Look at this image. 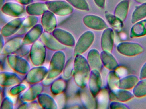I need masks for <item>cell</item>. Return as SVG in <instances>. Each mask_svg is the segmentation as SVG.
<instances>
[{
    "label": "cell",
    "mask_w": 146,
    "mask_h": 109,
    "mask_svg": "<svg viewBox=\"0 0 146 109\" xmlns=\"http://www.w3.org/2000/svg\"><path fill=\"white\" fill-rule=\"evenodd\" d=\"M87 61L90 68L92 70L100 71L102 68V61L100 55L98 50L92 49L89 51L88 55Z\"/></svg>",
    "instance_id": "21"
},
{
    "label": "cell",
    "mask_w": 146,
    "mask_h": 109,
    "mask_svg": "<svg viewBox=\"0 0 146 109\" xmlns=\"http://www.w3.org/2000/svg\"><path fill=\"white\" fill-rule=\"evenodd\" d=\"M43 15L42 23L43 28L48 32L53 31L56 26V19L54 15L49 12H46Z\"/></svg>",
    "instance_id": "23"
},
{
    "label": "cell",
    "mask_w": 146,
    "mask_h": 109,
    "mask_svg": "<svg viewBox=\"0 0 146 109\" xmlns=\"http://www.w3.org/2000/svg\"><path fill=\"white\" fill-rule=\"evenodd\" d=\"M88 87L91 94L96 96L101 90L102 81L99 71L92 70L88 81Z\"/></svg>",
    "instance_id": "13"
},
{
    "label": "cell",
    "mask_w": 146,
    "mask_h": 109,
    "mask_svg": "<svg viewBox=\"0 0 146 109\" xmlns=\"http://www.w3.org/2000/svg\"><path fill=\"white\" fill-rule=\"evenodd\" d=\"M23 36L17 35L5 42L1 54L3 55L14 54L23 45Z\"/></svg>",
    "instance_id": "11"
},
{
    "label": "cell",
    "mask_w": 146,
    "mask_h": 109,
    "mask_svg": "<svg viewBox=\"0 0 146 109\" xmlns=\"http://www.w3.org/2000/svg\"><path fill=\"white\" fill-rule=\"evenodd\" d=\"M110 108L111 109H128V107L123 102H119L112 101L110 104Z\"/></svg>",
    "instance_id": "43"
},
{
    "label": "cell",
    "mask_w": 146,
    "mask_h": 109,
    "mask_svg": "<svg viewBox=\"0 0 146 109\" xmlns=\"http://www.w3.org/2000/svg\"><path fill=\"white\" fill-rule=\"evenodd\" d=\"M146 35V19L140 20L134 24L131 29V38L141 37Z\"/></svg>",
    "instance_id": "24"
},
{
    "label": "cell",
    "mask_w": 146,
    "mask_h": 109,
    "mask_svg": "<svg viewBox=\"0 0 146 109\" xmlns=\"http://www.w3.org/2000/svg\"><path fill=\"white\" fill-rule=\"evenodd\" d=\"M46 49L44 44L38 40L31 45L30 57L31 62L35 66L42 65L45 60Z\"/></svg>",
    "instance_id": "4"
},
{
    "label": "cell",
    "mask_w": 146,
    "mask_h": 109,
    "mask_svg": "<svg viewBox=\"0 0 146 109\" xmlns=\"http://www.w3.org/2000/svg\"><path fill=\"white\" fill-rule=\"evenodd\" d=\"M42 91V86L40 84H33L28 89L20 94L19 100L22 102L34 101L41 94Z\"/></svg>",
    "instance_id": "12"
},
{
    "label": "cell",
    "mask_w": 146,
    "mask_h": 109,
    "mask_svg": "<svg viewBox=\"0 0 146 109\" xmlns=\"http://www.w3.org/2000/svg\"><path fill=\"white\" fill-rule=\"evenodd\" d=\"M115 33L111 28H107L102 34L101 45L103 51L111 52L113 50L115 40Z\"/></svg>",
    "instance_id": "15"
},
{
    "label": "cell",
    "mask_w": 146,
    "mask_h": 109,
    "mask_svg": "<svg viewBox=\"0 0 146 109\" xmlns=\"http://www.w3.org/2000/svg\"><path fill=\"white\" fill-rule=\"evenodd\" d=\"M54 31L53 36L62 45L68 47L75 45L74 38L71 33L61 29H56Z\"/></svg>",
    "instance_id": "17"
},
{
    "label": "cell",
    "mask_w": 146,
    "mask_h": 109,
    "mask_svg": "<svg viewBox=\"0 0 146 109\" xmlns=\"http://www.w3.org/2000/svg\"><path fill=\"white\" fill-rule=\"evenodd\" d=\"M65 61L66 56L64 53L60 50L57 51L51 59L46 80L53 79L60 74L64 68Z\"/></svg>",
    "instance_id": "2"
},
{
    "label": "cell",
    "mask_w": 146,
    "mask_h": 109,
    "mask_svg": "<svg viewBox=\"0 0 146 109\" xmlns=\"http://www.w3.org/2000/svg\"><path fill=\"white\" fill-rule=\"evenodd\" d=\"M120 79L114 70L110 71L109 73L107 78V82L108 86L111 91L119 88Z\"/></svg>",
    "instance_id": "34"
},
{
    "label": "cell",
    "mask_w": 146,
    "mask_h": 109,
    "mask_svg": "<svg viewBox=\"0 0 146 109\" xmlns=\"http://www.w3.org/2000/svg\"><path fill=\"white\" fill-rule=\"evenodd\" d=\"M98 96V104L99 108L105 109L108 107L110 100V96L108 91L104 89L100 90Z\"/></svg>",
    "instance_id": "32"
},
{
    "label": "cell",
    "mask_w": 146,
    "mask_h": 109,
    "mask_svg": "<svg viewBox=\"0 0 146 109\" xmlns=\"http://www.w3.org/2000/svg\"><path fill=\"white\" fill-rule=\"evenodd\" d=\"M90 73V67L86 59L81 55L76 56L73 73L77 85L84 88L88 82Z\"/></svg>",
    "instance_id": "1"
},
{
    "label": "cell",
    "mask_w": 146,
    "mask_h": 109,
    "mask_svg": "<svg viewBox=\"0 0 146 109\" xmlns=\"http://www.w3.org/2000/svg\"><path fill=\"white\" fill-rule=\"evenodd\" d=\"M94 34L92 32H86L79 38L75 44L74 55V56L81 55L91 47L94 41Z\"/></svg>",
    "instance_id": "6"
},
{
    "label": "cell",
    "mask_w": 146,
    "mask_h": 109,
    "mask_svg": "<svg viewBox=\"0 0 146 109\" xmlns=\"http://www.w3.org/2000/svg\"><path fill=\"white\" fill-rule=\"evenodd\" d=\"M106 18L110 24L115 30L120 31L123 27V21L115 15L110 13L106 14Z\"/></svg>",
    "instance_id": "35"
},
{
    "label": "cell",
    "mask_w": 146,
    "mask_h": 109,
    "mask_svg": "<svg viewBox=\"0 0 146 109\" xmlns=\"http://www.w3.org/2000/svg\"><path fill=\"white\" fill-rule=\"evenodd\" d=\"M40 39L45 47L51 50L60 51L65 48L64 45L61 44L54 36L48 32L42 33Z\"/></svg>",
    "instance_id": "14"
},
{
    "label": "cell",
    "mask_w": 146,
    "mask_h": 109,
    "mask_svg": "<svg viewBox=\"0 0 146 109\" xmlns=\"http://www.w3.org/2000/svg\"><path fill=\"white\" fill-rule=\"evenodd\" d=\"M146 62L144 63L141 69L139 74V79H146Z\"/></svg>",
    "instance_id": "45"
},
{
    "label": "cell",
    "mask_w": 146,
    "mask_h": 109,
    "mask_svg": "<svg viewBox=\"0 0 146 109\" xmlns=\"http://www.w3.org/2000/svg\"><path fill=\"white\" fill-rule=\"evenodd\" d=\"M135 1L141 3H146V0H135Z\"/></svg>",
    "instance_id": "49"
},
{
    "label": "cell",
    "mask_w": 146,
    "mask_h": 109,
    "mask_svg": "<svg viewBox=\"0 0 146 109\" xmlns=\"http://www.w3.org/2000/svg\"><path fill=\"white\" fill-rule=\"evenodd\" d=\"M48 70L44 67L36 66L30 69L26 74L25 80L28 84H37L41 82L48 75Z\"/></svg>",
    "instance_id": "9"
},
{
    "label": "cell",
    "mask_w": 146,
    "mask_h": 109,
    "mask_svg": "<svg viewBox=\"0 0 146 109\" xmlns=\"http://www.w3.org/2000/svg\"><path fill=\"white\" fill-rule=\"evenodd\" d=\"M30 45L23 44L22 47L14 54L21 57L26 55L28 53H30L31 46Z\"/></svg>",
    "instance_id": "41"
},
{
    "label": "cell",
    "mask_w": 146,
    "mask_h": 109,
    "mask_svg": "<svg viewBox=\"0 0 146 109\" xmlns=\"http://www.w3.org/2000/svg\"><path fill=\"white\" fill-rule=\"evenodd\" d=\"M146 17V3H141L137 7L132 14L131 22L134 24L144 19Z\"/></svg>",
    "instance_id": "30"
},
{
    "label": "cell",
    "mask_w": 146,
    "mask_h": 109,
    "mask_svg": "<svg viewBox=\"0 0 146 109\" xmlns=\"http://www.w3.org/2000/svg\"><path fill=\"white\" fill-rule=\"evenodd\" d=\"M74 61L71 59L67 63L64 72V75L66 78H68L71 76L74 69Z\"/></svg>",
    "instance_id": "40"
},
{
    "label": "cell",
    "mask_w": 146,
    "mask_h": 109,
    "mask_svg": "<svg viewBox=\"0 0 146 109\" xmlns=\"http://www.w3.org/2000/svg\"><path fill=\"white\" fill-rule=\"evenodd\" d=\"M25 17L14 18L1 28V35L4 38L12 36L17 34L21 28Z\"/></svg>",
    "instance_id": "8"
},
{
    "label": "cell",
    "mask_w": 146,
    "mask_h": 109,
    "mask_svg": "<svg viewBox=\"0 0 146 109\" xmlns=\"http://www.w3.org/2000/svg\"><path fill=\"white\" fill-rule=\"evenodd\" d=\"M21 77L16 73L9 71L0 72V85L3 87H11L22 83Z\"/></svg>",
    "instance_id": "10"
},
{
    "label": "cell",
    "mask_w": 146,
    "mask_h": 109,
    "mask_svg": "<svg viewBox=\"0 0 146 109\" xmlns=\"http://www.w3.org/2000/svg\"><path fill=\"white\" fill-rule=\"evenodd\" d=\"M81 94V98L83 104L88 108H94L96 104L94 97L90 91L85 90Z\"/></svg>",
    "instance_id": "33"
},
{
    "label": "cell",
    "mask_w": 146,
    "mask_h": 109,
    "mask_svg": "<svg viewBox=\"0 0 146 109\" xmlns=\"http://www.w3.org/2000/svg\"><path fill=\"white\" fill-rule=\"evenodd\" d=\"M115 70L117 74L120 78H121V77H122L123 78V77L126 76V75H127V69L123 67H118Z\"/></svg>",
    "instance_id": "44"
},
{
    "label": "cell",
    "mask_w": 146,
    "mask_h": 109,
    "mask_svg": "<svg viewBox=\"0 0 146 109\" xmlns=\"http://www.w3.org/2000/svg\"><path fill=\"white\" fill-rule=\"evenodd\" d=\"M102 63L111 71L115 70L118 67V63L115 57L111 52L103 51L100 54Z\"/></svg>",
    "instance_id": "22"
},
{
    "label": "cell",
    "mask_w": 146,
    "mask_h": 109,
    "mask_svg": "<svg viewBox=\"0 0 146 109\" xmlns=\"http://www.w3.org/2000/svg\"><path fill=\"white\" fill-rule=\"evenodd\" d=\"M4 37L0 35V55L1 54L5 45V42Z\"/></svg>",
    "instance_id": "46"
},
{
    "label": "cell",
    "mask_w": 146,
    "mask_h": 109,
    "mask_svg": "<svg viewBox=\"0 0 146 109\" xmlns=\"http://www.w3.org/2000/svg\"><path fill=\"white\" fill-rule=\"evenodd\" d=\"M69 2L72 3V4L74 5L76 8L79 9H84V10H87V4L85 3L84 0H68Z\"/></svg>",
    "instance_id": "39"
},
{
    "label": "cell",
    "mask_w": 146,
    "mask_h": 109,
    "mask_svg": "<svg viewBox=\"0 0 146 109\" xmlns=\"http://www.w3.org/2000/svg\"><path fill=\"white\" fill-rule=\"evenodd\" d=\"M84 24L88 28L96 30H100L108 27L104 21L98 16L88 15L84 19Z\"/></svg>",
    "instance_id": "19"
},
{
    "label": "cell",
    "mask_w": 146,
    "mask_h": 109,
    "mask_svg": "<svg viewBox=\"0 0 146 109\" xmlns=\"http://www.w3.org/2000/svg\"><path fill=\"white\" fill-rule=\"evenodd\" d=\"M15 2L22 5H28L32 3L33 0H15Z\"/></svg>",
    "instance_id": "47"
},
{
    "label": "cell",
    "mask_w": 146,
    "mask_h": 109,
    "mask_svg": "<svg viewBox=\"0 0 146 109\" xmlns=\"http://www.w3.org/2000/svg\"><path fill=\"white\" fill-rule=\"evenodd\" d=\"M110 99L111 101L126 102L133 98V94L129 90L118 88L109 93Z\"/></svg>",
    "instance_id": "18"
},
{
    "label": "cell",
    "mask_w": 146,
    "mask_h": 109,
    "mask_svg": "<svg viewBox=\"0 0 146 109\" xmlns=\"http://www.w3.org/2000/svg\"><path fill=\"white\" fill-rule=\"evenodd\" d=\"M3 92L2 87L0 85V95H1Z\"/></svg>",
    "instance_id": "50"
},
{
    "label": "cell",
    "mask_w": 146,
    "mask_h": 109,
    "mask_svg": "<svg viewBox=\"0 0 146 109\" xmlns=\"http://www.w3.org/2000/svg\"><path fill=\"white\" fill-rule=\"evenodd\" d=\"M129 5L128 0H123L121 2L116 8L115 15L122 21L125 20L127 16Z\"/></svg>",
    "instance_id": "27"
},
{
    "label": "cell",
    "mask_w": 146,
    "mask_h": 109,
    "mask_svg": "<svg viewBox=\"0 0 146 109\" xmlns=\"http://www.w3.org/2000/svg\"><path fill=\"white\" fill-rule=\"evenodd\" d=\"M14 107V103L13 99L10 97L7 96L2 99L0 109H13Z\"/></svg>",
    "instance_id": "38"
},
{
    "label": "cell",
    "mask_w": 146,
    "mask_h": 109,
    "mask_svg": "<svg viewBox=\"0 0 146 109\" xmlns=\"http://www.w3.org/2000/svg\"><path fill=\"white\" fill-rule=\"evenodd\" d=\"M48 7L52 12L59 15H65L71 13L72 11L70 5L62 2H52L48 4Z\"/></svg>",
    "instance_id": "20"
},
{
    "label": "cell",
    "mask_w": 146,
    "mask_h": 109,
    "mask_svg": "<svg viewBox=\"0 0 146 109\" xmlns=\"http://www.w3.org/2000/svg\"><path fill=\"white\" fill-rule=\"evenodd\" d=\"M43 28L40 24H36L23 36V44L31 45L38 41L42 34Z\"/></svg>",
    "instance_id": "16"
},
{
    "label": "cell",
    "mask_w": 146,
    "mask_h": 109,
    "mask_svg": "<svg viewBox=\"0 0 146 109\" xmlns=\"http://www.w3.org/2000/svg\"><path fill=\"white\" fill-rule=\"evenodd\" d=\"M38 20V19L36 16L29 15L25 18L21 28L17 33V35L23 36L25 35L30 29L36 24Z\"/></svg>",
    "instance_id": "26"
},
{
    "label": "cell",
    "mask_w": 146,
    "mask_h": 109,
    "mask_svg": "<svg viewBox=\"0 0 146 109\" xmlns=\"http://www.w3.org/2000/svg\"><path fill=\"white\" fill-rule=\"evenodd\" d=\"M5 3V0H0V10Z\"/></svg>",
    "instance_id": "48"
},
{
    "label": "cell",
    "mask_w": 146,
    "mask_h": 109,
    "mask_svg": "<svg viewBox=\"0 0 146 109\" xmlns=\"http://www.w3.org/2000/svg\"><path fill=\"white\" fill-rule=\"evenodd\" d=\"M27 88V86L25 84L22 83L17 84L11 87V89L9 91V95L12 96H15L21 94L26 90Z\"/></svg>",
    "instance_id": "37"
},
{
    "label": "cell",
    "mask_w": 146,
    "mask_h": 109,
    "mask_svg": "<svg viewBox=\"0 0 146 109\" xmlns=\"http://www.w3.org/2000/svg\"><path fill=\"white\" fill-rule=\"evenodd\" d=\"M7 60L9 67L17 73L26 75L31 69L29 62L23 57L11 54L7 55Z\"/></svg>",
    "instance_id": "3"
},
{
    "label": "cell",
    "mask_w": 146,
    "mask_h": 109,
    "mask_svg": "<svg viewBox=\"0 0 146 109\" xmlns=\"http://www.w3.org/2000/svg\"><path fill=\"white\" fill-rule=\"evenodd\" d=\"M1 34V28H0V35Z\"/></svg>",
    "instance_id": "52"
},
{
    "label": "cell",
    "mask_w": 146,
    "mask_h": 109,
    "mask_svg": "<svg viewBox=\"0 0 146 109\" xmlns=\"http://www.w3.org/2000/svg\"><path fill=\"white\" fill-rule=\"evenodd\" d=\"M2 98L1 95H0V108H1V104L2 101Z\"/></svg>",
    "instance_id": "51"
},
{
    "label": "cell",
    "mask_w": 146,
    "mask_h": 109,
    "mask_svg": "<svg viewBox=\"0 0 146 109\" xmlns=\"http://www.w3.org/2000/svg\"><path fill=\"white\" fill-rule=\"evenodd\" d=\"M66 87V83L63 80L59 79L56 81L52 84L51 87V91L52 93L55 95L60 94L65 90Z\"/></svg>",
    "instance_id": "36"
},
{
    "label": "cell",
    "mask_w": 146,
    "mask_h": 109,
    "mask_svg": "<svg viewBox=\"0 0 146 109\" xmlns=\"http://www.w3.org/2000/svg\"><path fill=\"white\" fill-rule=\"evenodd\" d=\"M1 10L5 15L14 18L22 17L26 12L24 5L16 2H5Z\"/></svg>",
    "instance_id": "7"
},
{
    "label": "cell",
    "mask_w": 146,
    "mask_h": 109,
    "mask_svg": "<svg viewBox=\"0 0 146 109\" xmlns=\"http://www.w3.org/2000/svg\"><path fill=\"white\" fill-rule=\"evenodd\" d=\"M38 103L43 108H57L55 101L49 95L45 94H40L38 97Z\"/></svg>",
    "instance_id": "29"
},
{
    "label": "cell",
    "mask_w": 146,
    "mask_h": 109,
    "mask_svg": "<svg viewBox=\"0 0 146 109\" xmlns=\"http://www.w3.org/2000/svg\"><path fill=\"white\" fill-rule=\"evenodd\" d=\"M139 80V78L136 75H126L120 79L119 88L127 90L133 89Z\"/></svg>",
    "instance_id": "25"
},
{
    "label": "cell",
    "mask_w": 146,
    "mask_h": 109,
    "mask_svg": "<svg viewBox=\"0 0 146 109\" xmlns=\"http://www.w3.org/2000/svg\"><path fill=\"white\" fill-rule=\"evenodd\" d=\"M118 53L127 57H134L142 54L144 50L138 43L123 42L120 43L117 47Z\"/></svg>",
    "instance_id": "5"
},
{
    "label": "cell",
    "mask_w": 146,
    "mask_h": 109,
    "mask_svg": "<svg viewBox=\"0 0 146 109\" xmlns=\"http://www.w3.org/2000/svg\"><path fill=\"white\" fill-rule=\"evenodd\" d=\"M134 96L139 98L146 96V78L141 79L133 88Z\"/></svg>",
    "instance_id": "31"
},
{
    "label": "cell",
    "mask_w": 146,
    "mask_h": 109,
    "mask_svg": "<svg viewBox=\"0 0 146 109\" xmlns=\"http://www.w3.org/2000/svg\"><path fill=\"white\" fill-rule=\"evenodd\" d=\"M46 9L44 4L39 3H31L25 8L26 12L30 15L38 16L44 14Z\"/></svg>",
    "instance_id": "28"
},
{
    "label": "cell",
    "mask_w": 146,
    "mask_h": 109,
    "mask_svg": "<svg viewBox=\"0 0 146 109\" xmlns=\"http://www.w3.org/2000/svg\"><path fill=\"white\" fill-rule=\"evenodd\" d=\"M39 105L36 103L33 102V101L30 102H24L21 105H19L18 109H33L37 108Z\"/></svg>",
    "instance_id": "42"
}]
</instances>
